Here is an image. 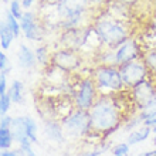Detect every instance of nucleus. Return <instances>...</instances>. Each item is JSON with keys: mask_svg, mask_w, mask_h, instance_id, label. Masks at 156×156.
<instances>
[{"mask_svg": "<svg viewBox=\"0 0 156 156\" xmlns=\"http://www.w3.org/2000/svg\"><path fill=\"white\" fill-rule=\"evenodd\" d=\"M152 31L156 34V17H155V19H153V20H152Z\"/></svg>", "mask_w": 156, "mask_h": 156, "instance_id": "c9c22d12", "label": "nucleus"}, {"mask_svg": "<svg viewBox=\"0 0 156 156\" xmlns=\"http://www.w3.org/2000/svg\"><path fill=\"white\" fill-rule=\"evenodd\" d=\"M13 140V133L10 129H0V148L2 151H9L12 146Z\"/></svg>", "mask_w": 156, "mask_h": 156, "instance_id": "4be33fe9", "label": "nucleus"}, {"mask_svg": "<svg viewBox=\"0 0 156 156\" xmlns=\"http://www.w3.org/2000/svg\"><path fill=\"white\" fill-rule=\"evenodd\" d=\"M36 58H37V62L41 67H50L51 66V57H53V53H50V50L47 45H40L36 48Z\"/></svg>", "mask_w": 156, "mask_h": 156, "instance_id": "f3484780", "label": "nucleus"}, {"mask_svg": "<svg viewBox=\"0 0 156 156\" xmlns=\"http://www.w3.org/2000/svg\"><path fill=\"white\" fill-rule=\"evenodd\" d=\"M17 61L19 66L24 70H33L37 66V58H36V53L31 51L30 47L26 44L19 45V51H17Z\"/></svg>", "mask_w": 156, "mask_h": 156, "instance_id": "f8f14e48", "label": "nucleus"}, {"mask_svg": "<svg viewBox=\"0 0 156 156\" xmlns=\"http://www.w3.org/2000/svg\"><path fill=\"white\" fill-rule=\"evenodd\" d=\"M109 149V145H101L97 149H91V151H84V152L78 153L75 156H101L102 153H105Z\"/></svg>", "mask_w": 156, "mask_h": 156, "instance_id": "a878e982", "label": "nucleus"}, {"mask_svg": "<svg viewBox=\"0 0 156 156\" xmlns=\"http://www.w3.org/2000/svg\"><path fill=\"white\" fill-rule=\"evenodd\" d=\"M155 114H156V94H155V97L148 102V105L139 112V115L142 116L144 121H146V119L151 118V116H153Z\"/></svg>", "mask_w": 156, "mask_h": 156, "instance_id": "5701e85b", "label": "nucleus"}, {"mask_svg": "<svg viewBox=\"0 0 156 156\" xmlns=\"http://www.w3.org/2000/svg\"><path fill=\"white\" fill-rule=\"evenodd\" d=\"M139 156H156V148L153 149V151H148V152H144V153H140Z\"/></svg>", "mask_w": 156, "mask_h": 156, "instance_id": "72a5a7b5", "label": "nucleus"}, {"mask_svg": "<svg viewBox=\"0 0 156 156\" xmlns=\"http://www.w3.org/2000/svg\"><path fill=\"white\" fill-rule=\"evenodd\" d=\"M114 156H126L129 153V145L128 144H118L112 148Z\"/></svg>", "mask_w": 156, "mask_h": 156, "instance_id": "bb28decb", "label": "nucleus"}, {"mask_svg": "<svg viewBox=\"0 0 156 156\" xmlns=\"http://www.w3.org/2000/svg\"><path fill=\"white\" fill-rule=\"evenodd\" d=\"M0 70H2V74H4V75H7L9 71L12 70L10 62H9V58L4 53H0Z\"/></svg>", "mask_w": 156, "mask_h": 156, "instance_id": "cd10ccee", "label": "nucleus"}, {"mask_svg": "<svg viewBox=\"0 0 156 156\" xmlns=\"http://www.w3.org/2000/svg\"><path fill=\"white\" fill-rule=\"evenodd\" d=\"M139 57H140V47L133 38H129V40H126L122 45H119L115 50V66L116 68H119L121 66L126 64V62L139 60Z\"/></svg>", "mask_w": 156, "mask_h": 156, "instance_id": "1a4fd4ad", "label": "nucleus"}, {"mask_svg": "<svg viewBox=\"0 0 156 156\" xmlns=\"http://www.w3.org/2000/svg\"><path fill=\"white\" fill-rule=\"evenodd\" d=\"M142 60H144L145 66L148 68L149 74H152V75H149V78L156 77V48H152V50H149L148 53H145Z\"/></svg>", "mask_w": 156, "mask_h": 156, "instance_id": "aec40b11", "label": "nucleus"}, {"mask_svg": "<svg viewBox=\"0 0 156 156\" xmlns=\"http://www.w3.org/2000/svg\"><path fill=\"white\" fill-rule=\"evenodd\" d=\"M119 73L122 75L125 88L128 90H133L135 87L149 80V71L145 66L144 60H135V61L123 64L119 67Z\"/></svg>", "mask_w": 156, "mask_h": 156, "instance_id": "423d86ee", "label": "nucleus"}, {"mask_svg": "<svg viewBox=\"0 0 156 156\" xmlns=\"http://www.w3.org/2000/svg\"><path fill=\"white\" fill-rule=\"evenodd\" d=\"M64 133L71 138H84L91 135V118L90 111L73 109L61 119Z\"/></svg>", "mask_w": 156, "mask_h": 156, "instance_id": "7ed1b4c3", "label": "nucleus"}, {"mask_svg": "<svg viewBox=\"0 0 156 156\" xmlns=\"http://www.w3.org/2000/svg\"><path fill=\"white\" fill-rule=\"evenodd\" d=\"M0 156H26L23 149H17V151H2Z\"/></svg>", "mask_w": 156, "mask_h": 156, "instance_id": "7c9ffc66", "label": "nucleus"}, {"mask_svg": "<svg viewBox=\"0 0 156 156\" xmlns=\"http://www.w3.org/2000/svg\"><path fill=\"white\" fill-rule=\"evenodd\" d=\"M105 2H109V0H91V4H102Z\"/></svg>", "mask_w": 156, "mask_h": 156, "instance_id": "f704fd0d", "label": "nucleus"}, {"mask_svg": "<svg viewBox=\"0 0 156 156\" xmlns=\"http://www.w3.org/2000/svg\"><path fill=\"white\" fill-rule=\"evenodd\" d=\"M10 131H12V133H13L14 140H17L19 144L24 139H30L29 136H27V132H26L23 116H16V118H13V123H12V126H10Z\"/></svg>", "mask_w": 156, "mask_h": 156, "instance_id": "4468645a", "label": "nucleus"}, {"mask_svg": "<svg viewBox=\"0 0 156 156\" xmlns=\"http://www.w3.org/2000/svg\"><path fill=\"white\" fill-rule=\"evenodd\" d=\"M3 2H4V3H7V2H9V0H3ZM9 3H10V2H9Z\"/></svg>", "mask_w": 156, "mask_h": 156, "instance_id": "58836bf2", "label": "nucleus"}, {"mask_svg": "<svg viewBox=\"0 0 156 156\" xmlns=\"http://www.w3.org/2000/svg\"><path fill=\"white\" fill-rule=\"evenodd\" d=\"M20 26H21V31L24 33L26 38H29L31 41H38L44 36V30L37 23L36 14L33 12H30V10L23 13V17L20 19Z\"/></svg>", "mask_w": 156, "mask_h": 156, "instance_id": "9d476101", "label": "nucleus"}, {"mask_svg": "<svg viewBox=\"0 0 156 156\" xmlns=\"http://www.w3.org/2000/svg\"><path fill=\"white\" fill-rule=\"evenodd\" d=\"M98 87L95 84L92 75L82 78L77 85L74 92V108L81 111H90L98 98Z\"/></svg>", "mask_w": 156, "mask_h": 156, "instance_id": "39448f33", "label": "nucleus"}, {"mask_svg": "<svg viewBox=\"0 0 156 156\" xmlns=\"http://www.w3.org/2000/svg\"><path fill=\"white\" fill-rule=\"evenodd\" d=\"M9 12L12 13L17 20H20L21 17H23V13H21V0H10V3H9Z\"/></svg>", "mask_w": 156, "mask_h": 156, "instance_id": "b1692460", "label": "nucleus"}, {"mask_svg": "<svg viewBox=\"0 0 156 156\" xmlns=\"http://www.w3.org/2000/svg\"><path fill=\"white\" fill-rule=\"evenodd\" d=\"M23 119H24V126H26V132H27V136L30 138V140L33 144H37V132H38V126L36 121H34L31 116L29 115H23Z\"/></svg>", "mask_w": 156, "mask_h": 156, "instance_id": "6ab92c4d", "label": "nucleus"}, {"mask_svg": "<svg viewBox=\"0 0 156 156\" xmlns=\"http://www.w3.org/2000/svg\"><path fill=\"white\" fill-rule=\"evenodd\" d=\"M7 78L4 74H0V97L7 94Z\"/></svg>", "mask_w": 156, "mask_h": 156, "instance_id": "c756f323", "label": "nucleus"}, {"mask_svg": "<svg viewBox=\"0 0 156 156\" xmlns=\"http://www.w3.org/2000/svg\"><path fill=\"white\" fill-rule=\"evenodd\" d=\"M153 142H155V145H156V133H155V136H153Z\"/></svg>", "mask_w": 156, "mask_h": 156, "instance_id": "4c0bfd02", "label": "nucleus"}, {"mask_svg": "<svg viewBox=\"0 0 156 156\" xmlns=\"http://www.w3.org/2000/svg\"><path fill=\"white\" fill-rule=\"evenodd\" d=\"M151 132H152V128L149 126H142V128H138L135 131H132L128 136V140L126 144L131 146V145H136V144H140V142H144L149 138L151 135Z\"/></svg>", "mask_w": 156, "mask_h": 156, "instance_id": "dca6fc26", "label": "nucleus"}, {"mask_svg": "<svg viewBox=\"0 0 156 156\" xmlns=\"http://www.w3.org/2000/svg\"><path fill=\"white\" fill-rule=\"evenodd\" d=\"M131 91H132V101L135 102V105H136V108L139 109V112L148 105V102L156 94L155 85H153V82L151 81V80L144 81L142 84H139V85L135 87V88Z\"/></svg>", "mask_w": 156, "mask_h": 156, "instance_id": "9b49d317", "label": "nucleus"}, {"mask_svg": "<svg viewBox=\"0 0 156 156\" xmlns=\"http://www.w3.org/2000/svg\"><path fill=\"white\" fill-rule=\"evenodd\" d=\"M91 135L105 139L121 128L123 121V109L114 94L99 95L90 109Z\"/></svg>", "mask_w": 156, "mask_h": 156, "instance_id": "f257e3e1", "label": "nucleus"}, {"mask_svg": "<svg viewBox=\"0 0 156 156\" xmlns=\"http://www.w3.org/2000/svg\"><path fill=\"white\" fill-rule=\"evenodd\" d=\"M118 2H121V3L125 4V6H133L138 0H118Z\"/></svg>", "mask_w": 156, "mask_h": 156, "instance_id": "473e14b6", "label": "nucleus"}, {"mask_svg": "<svg viewBox=\"0 0 156 156\" xmlns=\"http://www.w3.org/2000/svg\"><path fill=\"white\" fill-rule=\"evenodd\" d=\"M14 38V34L6 23H2L0 24V44H2V48L3 50H9L10 45H12V41Z\"/></svg>", "mask_w": 156, "mask_h": 156, "instance_id": "a211bd4d", "label": "nucleus"}, {"mask_svg": "<svg viewBox=\"0 0 156 156\" xmlns=\"http://www.w3.org/2000/svg\"><path fill=\"white\" fill-rule=\"evenodd\" d=\"M13 123V116L4 115L2 116V122H0V129H10Z\"/></svg>", "mask_w": 156, "mask_h": 156, "instance_id": "c85d7f7f", "label": "nucleus"}, {"mask_svg": "<svg viewBox=\"0 0 156 156\" xmlns=\"http://www.w3.org/2000/svg\"><path fill=\"white\" fill-rule=\"evenodd\" d=\"M47 2H48V3H51V2H54V3L57 4V3H58V2H61V0H47Z\"/></svg>", "mask_w": 156, "mask_h": 156, "instance_id": "e433bc0d", "label": "nucleus"}, {"mask_svg": "<svg viewBox=\"0 0 156 156\" xmlns=\"http://www.w3.org/2000/svg\"><path fill=\"white\" fill-rule=\"evenodd\" d=\"M90 4L91 0H61V2H58L55 6H57V14L60 23L70 17L85 14Z\"/></svg>", "mask_w": 156, "mask_h": 156, "instance_id": "6e6552de", "label": "nucleus"}, {"mask_svg": "<svg viewBox=\"0 0 156 156\" xmlns=\"http://www.w3.org/2000/svg\"><path fill=\"white\" fill-rule=\"evenodd\" d=\"M33 2L34 0H21V7L26 9V12H27V10L33 6Z\"/></svg>", "mask_w": 156, "mask_h": 156, "instance_id": "2f4dec72", "label": "nucleus"}, {"mask_svg": "<svg viewBox=\"0 0 156 156\" xmlns=\"http://www.w3.org/2000/svg\"><path fill=\"white\" fill-rule=\"evenodd\" d=\"M44 133L50 140H53L55 144H61L64 140V135H66L61 122L54 121V119L44 121Z\"/></svg>", "mask_w": 156, "mask_h": 156, "instance_id": "ddd939ff", "label": "nucleus"}, {"mask_svg": "<svg viewBox=\"0 0 156 156\" xmlns=\"http://www.w3.org/2000/svg\"><path fill=\"white\" fill-rule=\"evenodd\" d=\"M94 29L107 48L116 50L126 40H129V31L121 20H116L112 16L99 17L94 23Z\"/></svg>", "mask_w": 156, "mask_h": 156, "instance_id": "f03ea898", "label": "nucleus"}, {"mask_svg": "<svg viewBox=\"0 0 156 156\" xmlns=\"http://www.w3.org/2000/svg\"><path fill=\"white\" fill-rule=\"evenodd\" d=\"M82 66V55L78 50L61 48L53 53L51 57V67L64 73H75Z\"/></svg>", "mask_w": 156, "mask_h": 156, "instance_id": "0eeeda50", "label": "nucleus"}, {"mask_svg": "<svg viewBox=\"0 0 156 156\" xmlns=\"http://www.w3.org/2000/svg\"><path fill=\"white\" fill-rule=\"evenodd\" d=\"M7 94L10 95V98H12V101L14 104H19V105L24 104V85H23L21 81L14 80L12 82V87L9 88Z\"/></svg>", "mask_w": 156, "mask_h": 156, "instance_id": "2eb2a0df", "label": "nucleus"}, {"mask_svg": "<svg viewBox=\"0 0 156 156\" xmlns=\"http://www.w3.org/2000/svg\"><path fill=\"white\" fill-rule=\"evenodd\" d=\"M4 23L9 26V29L13 31V34H14V37H19V34H20V31H21V26H20V20H17L16 17L13 16L12 13L9 12H6V19H4Z\"/></svg>", "mask_w": 156, "mask_h": 156, "instance_id": "412c9836", "label": "nucleus"}, {"mask_svg": "<svg viewBox=\"0 0 156 156\" xmlns=\"http://www.w3.org/2000/svg\"><path fill=\"white\" fill-rule=\"evenodd\" d=\"M95 84L98 90L112 91V92H122L125 84L122 81V75L119 68L109 66H98L92 73Z\"/></svg>", "mask_w": 156, "mask_h": 156, "instance_id": "20e7f679", "label": "nucleus"}, {"mask_svg": "<svg viewBox=\"0 0 156 156\" xmlns=\"http://www.w3.org/2000/svg\"><path fill=\"white\" fill-rule=\"evenodd\" d=\"M12 98H10V95L9 94H4L0 97V114H2V116L7 115L9 109H10V104H12Z\"/></svg>", "mask_w": 156, "mask_h": 156, "instance_id": "393cba45", "label": "nucleus"}]
</instances>
